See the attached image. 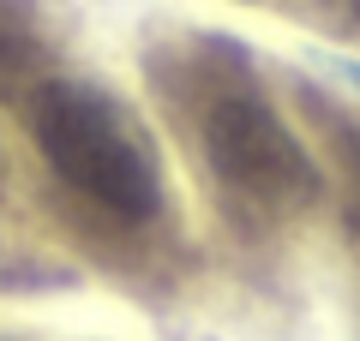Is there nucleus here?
I'll return each mask as SVG.
<instances>
[{
	"mask_svg": "<svg viewBox=\"0 0 360 341\" xmlns=\"http://www.w3.org/2000/svg\"><path fill=\"white\" fill-rule=\"evenodd\" d=\"M30 126H37L42 156L72 192H84L90 203H103L108 215H127V222L156 215L162 174H156V156L139 138V126L120 114V102H108L103 90L78 84V78H49L30 96Z\"/></svg>",
	"mask_w": 360,
	"mask_h": 341,
	"instance_id": "f257e3e1",
	"label": "nucleus"
},
{
	"mask_svg": "<svg viewBox=\"0 0 360 341\" xmlns=\"http://www.w3.org/2000/svg\"><path fill=\"white\" fill-rule=\"evenodd\" d=\"M205 156L240 198L264 210H300L319 198V162L258 90H222L205 108Z\"/></svg>",
	"mask_w": 360,
	"mask_h": 341,
	"instance_id": "f03ea898",
	"label": "nucleus"
},
{
	"mask_svg": "<svg viewBox=\"0 0 360 341\" xmlns=\"http://www.w3.org/2000/svg\"><path fill=\"white\" fill-rule=\"evenodd\" d=\"M348 168H354V227H360V138L348 144Z\"/></svg>",
	"mask_w": 360,
	"mask_h": 341,
	"instance_id": "7ed1b4c3",
	"label": "nucleus"
},
{
	"mask_svg": "<svg viewBox=\"0 0 360 341\" xmlns=\"http://www.w3.org/2000/svg\"><path fill=\"white\" fill-rule=\"evenodd\" d=\"M342 72H348V78H354V84H360V66H342Z\"/></svg>",
	"mask_w": 360,
	"mask_h": 341,
	"instance_id": "20e7f679",
	"label": "nucleus"
}]
</instances>
